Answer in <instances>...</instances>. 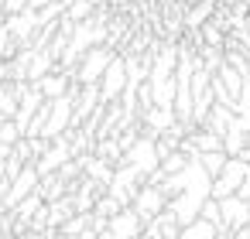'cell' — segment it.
<instances>
[{
  "label": "cell",
  "mask_w": 250,
  "mask_h": 239,
  "mask_svg": "<svg viewBox=\"0 0 250 239\" xmlns=\"http://www.w3.org/2000/svg\"><path fill=\"white\" fill-rule=\"evenodd\" d=\"M113 58H117V52H113L110 45H96V48H89V52L83 55V62H79L76 82H79V86H100V79L106 75V69H110Z\"/></svg>",
  "instance_id": "obj_1"
},
{
  "label": "cell",
  "mask_w": 250,
  "mask_h": 239,
  "mask_svg": "<svg viewBox=\"0 0 250 239\" xmlns=\"http://www.w3.org/2000/svg\"><path fill=\"white\" fill-rule=\"evenodd\" d=\"M247 178H250V164H247L243 157H229L226 167L219 171V178H212V198L223 202V198L240 195V188H243Z\"/></svg>",
  "instance_id": "obj_2"
},
{
  "label": "cell",
  "mask_w": 250,
  "mask_h": 239,
  "mask_svg": "<svg viewBox=\"0 0 250 239\" xmlns=\"http://www.w3.org/2000/svg\"><path fill=\"white\" fill-rule=\"evenodd\" d=\"M127 86H130V79H127V62L117 55V58L110 62L106 75L100 79V96H103V103H120L124 92H127Z\"/></svg>",
  "instance_id": "obj_3"
},
{
  "label": "cell",
  "mask_w": 250,
  "mask_h": 239,
  "mask_svg": "<svg viewBox=\"0 0 250 239\" xmlns=\"http://www.w3.org/2000/svg\"><path fill=\"white\" fill-rule=\"evenodd\" d=\"M130 208H134L144 222H151L154 215H161V212L168 208V195H165L158 184H147V181H144V188L137 191V198H134V205H130Z\"/></svg>",
  "instance_id": "obj_4"
},
{
  "label": "cell",
  "mask_w": 250,
  "mask_h": 239,
  "mask_svg": "<svg viewBox=\"0 0 250 239\" xmlns=\"http://www.w3.org/2000/svg\"><path fill=\"white\" fill-rule=\"evenodd\" d=\"M216 236H219V229H216L212 222L195 219L192 225H185V229H182V236H178V239H216Z\"/></svg>",
  "instance_id": "obj_5"
},
{
  "label": "cell",
  "mask_w": 250,
  "mask_h": 239,
  "mask_svg": "<svg viewBox=\"0 0 250 239\" xmlns=\"http://www.w3.org/2000/svg\"><path fill=\"white\" fill-rule=\"evenodd\" d=\"M226 161H229V154L226 150H212V154H199V164L209 171V178H219V171L226 167Z\"/></svg>",
  "instance_id": "obj_6"
},
{
  "label": "cell",
  "mask_w": 250,
  "mask_h": 239,
  "mask_svg": "<svg viewBox=\"0 0 250 239\" xmlns=\"http://www.w3.org/2000/svg\"><path fill=\"white\" fill-rule=\"evenodd\" d=\"M199 219L212 222V225H216V229L223 232V208H219V202H216V198H209V202L202 205V215H199Z\"/></svg>",
  "instance_id": "obj_7"
},
{
  "label": "cell",
  "mask_w": 250,
  "mask_h": 239,
  "mask_svg": "<svg viewBox=\"0 0 250 239\" xmlns=\"http://www.w3.org/2000/svg\"><path fill=\"white\" fill-rule=\"evenodd\" d=\"M4 24H7V11H4V7H0V28H4Z\"/></svg>",
  "instance_id": "obj_8"
},
{
  "label": "cell",
  "mask_w": 250,
  "mask_h": 239,
  "mask_svg": "<svg viewBox=\"0 0 250 239\" xmlns=\"http://www.w3.org/2000/svg\"><path fill=\"white\" fill-rule=\"evenodd\" d=\"M4 164H7V161H4V157H0V178H4Z\"/></svg>",
  "instance_id": "obj_9"
}]
</instances>
